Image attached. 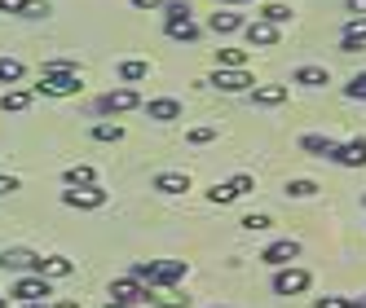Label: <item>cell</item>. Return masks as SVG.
<instances>
[{
	"label": "cell",
	"mask_w": 366,
	"mask_h": 308,
	"mask_svg": "<svg viewBox=\"0 0 366 308\" xmlns=\"http://www.w3.org/2000/svg\"><path fill=\"white\" fill-rule=\"evenodd\" d=\"M107 190L102 185H66L62 190V207H71V212H97V207H107Z\"/></svg>",
	"instance_id": "cell-3"
},
{
	"label": "cell",
	"mask_w": 366,
	"mask_h": 308,
	"mask_svg": "<svg viewBox=\"0 0 366 308\" xmlns=\"http://www.w3.org/2000/svg\"><path fill=\"white\" fill-rule=\"evenodd\" d=\"M186 273H190L186 260H137L133 269H128V277H137L142 287H150V291H168V287H177Z\"/></svg>",
	"instance_id": "cell-1"
},
{
	"label": "cell",
	"mask_w": 366,
	"mask_h": 308,
	"mask_svg": "<svg viewBox=\"0 0 366 308\" xmlns=\"http://www.w3.org/2000/svg\"><path fill=\"white\" fill-rule=\"evenodd\" d=\"M269 287H274V295H305L313 287V273L300 269V265H282V269H274Z\"/></svg>",
	"instance_id": "cell-4"
},
{
	"label": "cell",
	"mask_w": 366,
	"mask_h": 308,
	"mask_svg": "<svg viewBox=\"0 0 366 308\" xmlns=\"http://www.w3.org/2000/svg\"><path fill=\"white\" fill-rule=\"evenodd\" d=\"M146 75H150V62H142V58L119 62V84H137V80H146Z\"/></svg>",
	"instance_id": "cell-25"
},
{
	"label": "cell",
	"mask_w": 366,
	"mask_h": 308,
	"mask_svg": "<svg viewBox=\"0 0 366 308\" xmlns=\"http://www.w3.org/2000/svg\"><path fill=\"white\" fill-rule=\"evenodd\" d=\"M49 308H84L80 299H58V304H49Z\"/></svg>",
	"instance_id": "cell-42"
},
{
	"label": "cell",
	"mask_w": 366,
	"mask_h": 308,
	"mask_svg": "<svg viewBox=\"0 0 366 308\" xmlns=\"http://www.w3.org/2000/svg\"><path fill=\"white\" fill-rule=\"evenodd\" d=\"M340 48H345V53H366V36H345Z\"/></svg>",
	"instance_id": "cell-37"
},
{
	"label": "cell",
	"mask_w": 366,
	"mask_h": 308,
	"mask_svg": "<svg viewBox=\"0 0 366 308\" xmlns=\"http://www.w3.org/2000/svg\"><path fill=\"white\" fill-rule=\"evenodd\" d=\"M0 308H9V299H5V295H0Z\"/></svg>",
	"instance_id": "cell-45"
},
{
	"label": "cell",
	"mask_w": 366,
	"mask_h": 308,
	"mask_svg": "<svg viewBox=\"0 0 366 308\" xmlns=\"http://www.w3.org/2000/svg\"><path fill=\"white\" fill-rule=\"evenodd\" d=\"M133 9H150L154 14V9H164V0H133Z\"/></svg>",
	"instance_id": "cell-41"
},
{
	"label": "cell",
	"mask_w": 366,
	"mask_h": 308,
	"mask_svg": "<svg viewBox=\"0 0 366 308\" xmlns=\"http://www.w3.org/2000/svg\"><path fill=\"white\" fill-rule=\"evenodd\" d=\"M207 84H212V88H221V93H247L256 80H252L247 71H225V66H217L212 75H207Z\"/></svg>",
	"instance_id": "cell-11"
},
{
	"label": "cell",
	"mask_w": 366,
	"mask_h": 308,
	"mask_svg": "<svg viewBox=\"0 0 366 308\" xmlns=\"http://www.w3.org/2000/svg\"><path fill=\"white\" fill-rule=\"evenodd\" d=\"M331 163H340V168H366V137L340 141V145L331 150Z\"/></svg>",
	"instance_id": "cell-12"
},
{
	"label": "cell",
	"mask_w": 366,
	"mask_h": 308,
	"mask_svg": "<svg viewBox=\"0 0 366 308\" xmlns=\"http://www.w3.org/2000/svg\"><path fill=\"white\" fill-rule=\"evenodd\" d=\"M0 269L5 273H40V255L31 251V247H5L0 251Z\"/></svg>",
	"instance_id": "cell-8"
},
{
	"label": "cell",
	"mask_w": 366,
	"mask_h": 308,
	"mask_svg": "<svg viewBox=\"0 0 366 308\" xmlns=\"http://www.w3.org/2000/svg\"><path fill=\"white\" fill-rule=\"evenodd\" d=\"M362 207H366V194H362Z\"/></svg>",
	"instance_id": "cell-47"
},
{
	"label": "cell",
	"mask_w": 366,
	"mask_h": 308,
	"mask_svg": "<svg viewBox=\"0 0 366 308\" xmlns=\"http://www.w3.org/2000/svg\"><path fill=\"white\" fill-rule=\"evenodd\" d=\"M111 299L124 308H146L150 304V287H142L137 277H115L111 282Z\"/></svg>",
	"instance_id": "cell-7"
},
{
	"label": "cell",
	"mask_w": 366,
	"mask_h": 308,
	"mask_svg": "<svg viewBox=\"0 0 366 308\" xmlns=\"http://www.w3.org/2000/svg\"><path fill=\"white\" fill-rule=\"evenodd\" d=\"M313 308H345V295H322Z\"/></svg>",
	"instance_id": "cell-39"
},
{
	"label": "cell",
	"mask_w": 366,
	"mask_h": 308,
	"mask_svg": "<svg viewBox=\"0 0 366 308\" xmlns=\"http://www.w3.org/2000/svg\"><path fill=\"white\" fill-rule=\"evenodd\" d=\"M75 273V260H66V255H40V277H71Z\"/></svg>",
	"instance_id": "cell-19"
},
{
	"label": "cell",
	"mask_w": 366,
	"mask_h": 308,
	"mask_svg": "<svg viewBox=\"0 0 366 308\" xmlns=\"http://www.w3.org/2000/svg\"><path fill=\"white\" fill-rule=\"evenodd\" d=\"M93 141H124V123H93Z\"/></svg>",
	"instance_id": "cell-31"
},
{
	"label": "cell",
	"mask_w": 366,
	"mask_h": 308,
	"mask_svg": "<svg viewBox=\"0 0 366 308\" xmlns=\"http://www.w3.org/2000/svg\"><path fill=\"white\" fill-rule=\"evenodd\" d=\"M164 31H168V40H181V44H194L199 40L194 18H186V22H164Z\"/></svg>",
	"instance_id": "cell-24"
},
{
	"label": "cell",
	"mask_w": 366,
	"mask_h": 308,
	"mask_svg": "<svg viewBox=\"0 0 366 308\" xmlns=\"http://www.w3.org/2000/svg\"><path fill=\"white\" fill-rule=\"evenodd\" d=\"M345 9H349L353 18H362V14H366V0H345Z\"/></svg>",
	"instance_id": "cell-40"
},
{
	"label": "cell",
	"mask_w": 366,
	"mask_h": 308,
	"mask_svg": "<svg viewBox=\"0 0 366 308\" xmlns=\"http://www.w3.org/2000/svg\"><path fill=\"white\" fill-rule=\"evenodd\" d=\"M260 260H265L269 269H282V265H296V260H300V242H296V238H278V242H269L265 251H260Z\"/></svg>",
	"instance_id": "cell-10"
},
{
	"label": "cell",
	"mask_w": 366,
	"mask_h": 308,
	"mask_svg": "<svg viewBox=\"0 0 366 308\" xmlns=\"http://www.w3.org/2000/svg\"><path fill=\"white\" fill-rule=\"evenodd\" d=\"M186 18H190V5H181V0L164 5V22H186Z\"/></svg>",
	"instance_id": "cell-34"
},
{
	"label": "cell",
	"mask_w": 366,
	"mask_h": 308,
	"mask_svg": "<svg viewBox=\"0 0 366 308\" xmlns=\"http://www.w3.org/2000/svg\"><path fill=\"white\" fill-rule=\"evenodd\" d=\"M22 80H27V66H22L18 58H0V84H22Z\"/></svg>",
	"instance_id": "cell-26"
},
{
	"label": "cell",
	"mask_w": 366,
	"mask_h": 308,
	"mask_svg": "<svg viewBox=\"0 0 366 308\" xmlns=\"http://www.w3.org/2000/svg\"><path fill=\"white\" fill-rule=\"evenodd\" d=\"M107 308H124V304H115V299H111V304H107Z\"/></svg>",
	"instance_id": "cell-46"
},
{
	"label": "cell",
	"mask_w": 366,
	"mask_h": 308,
	"mask_svg": "<svg viewBox=\"0 0 366 308\" xmlns=\"http://www.w3.org/2000/svg\"><path fill=\"white\" fill-rule=\"evenodd\" d=\"M80 75L71 71H40V84L31 88L36 97H80Z\"/></svg>",
	"instance_id": "cell-2"
},
{
	"label": "cell",
	"mask_w": 366,
	"mask_h": 308,
	"mask_svg": "<svg viewBox=\"0 0 366 308\" xmlns=\"http://www.w3.org/2000/svg\"><path fill=\"white\" fill-rule=\"evenodd\" d=\"M186 141H190V145H207V141H217V128H190Z\"/></svg>",
	"instance_id": "cell-35"
},
{
	"label": "cell",
	"mask_w": 366,
	"mask_h": 308,
	"mask_svg": "<svg viewBox=\"0 0 366 308\" xmlns=\"http://www.w3.org/2000/svg\"><path fill=\"white\" fill-rule=\"evenodd\" d=\"M31 101H36L31 88H5V93H0V111H5V115H22Z\"/></svg>",
	"instance_id": "cell-15"
},
{
	"label": "cell",
	"mask_w": 366,
	"mask_h": 308,
	"mask_svg": "<svg viewBox=\"0 0 366 308\" xmlns=\"http://www.w3.org/2000/svg\"><path fill=\"white\" fill-rule=\"evenodd\" d=\"M252 190H256V176H252V172H239V176H229V181L212 185V190H207V198H212L217 207H225V202H239V198H247Z\"/></svg>",
	"instance_id": "cell-6"
},
{
	"label": "cell",
	"mask_w": 366,
	"mask_h": 308,
	"mask_svg": "<svg viewBox=\"0 0 366 308\" xmlns=\"http://www.w3.org/2000/svg\"><path fill=\"white\" fill-rule=\"evenodd\" d=\"M9 295L18 304H31V299H49V295H54V287H49V277H40V273H22L14 287H9Z\"/></svg>",
	"instance_id": "cell-9"
},
{
	"label": "cell",
	"mask_w": 366,
	"mask_h": 308,
	"mask_svg": "<svg viewBox=\"0 0 366 308\" xmlns=\"http://www.w3.org/2000/svg\"><path fill=\"white\" fill-rule=\"evenodd\" d=\"M252 101H256V106H282V101H287V84H252Z\"/></svg>",
	"instance_id": "cell-20"
},
{
	"label": "cell",
	"mask_w": 366,
	"mask_h": 308,
	"mask_svg": "<svg viewBox=\"0 0 366 308\" xmlns=\"http://www.w3.org/2000/svg\"><path fill=\"white\" fill-rule=\"evenodd\" d=\"M207 27H212L217 36H234V31H243V14H229V9H221V14H212V18H207Z\"/></svg>",
	"instance_id": "cell-22"
},
{
	"label": "cell",
	"mask_w": 366,
	"mask_h": 308,
	"mask_svg": "<svg viewBox=\"0 0 366 308\" xmlns=\"http://www.w3.org/2000/svg\"><path fill=\"white\" fill-rule=\"evenodd\" d=\"M256 18H260V22H269V27H287V22H292L296 14H292V5H278V0H274V5H260Z\"/></svg>",
	"instance_id": "cell-23"
},
{
	"label": "cell",
	"mask_w": 366,
	"mask_h": 308,
	"mask_svg": "<svg viewBox=\"0 0 366 308\" xmlns=\"http://www.w3.org/2000/svg\"><path fill=\"white\" fill-rule=\"evenodd\" d=\"M97 111L102 115H128V111H142V93L133 84H119L111 93H102L97 97Z\"/></svg>",
	"instance_id": "cell-5"
},
{
	"label": "cell",
	"mask_w": 366,
	"mask_h": 308,
	"mask_svg": "<svg viewBox=\"0 0 366 308\" xmlns=\"http://www.w3.org/2000/svg\"><path fill=\"white\" fill-rule=\"evenodd\" d=\"M239 225H243V229H247V234H265V229H269V225H274V220H269V216H265V212H247V216H243V220H239Z\"/></svg>",
	"instance_id": "cell-32"
},
{
	"label": "cell",
	"mask_w": 366,
	"mask_h": 308,
	"mask_svg": "<svg viewBox=\"0 0 366 308\" xmlns=\"http://www.w3.org/2000/svg\"><path fill=\"white\" fill-rule=\"evenodd\" d=\"M0 14H18V18H44L49 5L44 0H0Z\"/></svg>",
	"instance_id": "cell-17"
},
{
	"label": "cell",
	"mask_w": 366,
	"mask_h": 308,
	"mask_svg": "<svg viewBox=\"0 0 366 308\" xmlns=\"http://www.w3.org/2000/svg\"><path fill=\"white\" fill-rule=\"evenodd\" d=\"M62 185H97V172L89 163H75V168L62 172Z\"/></svg>",
	"instance_id": "cell-27"
},
{
	"label": "cell",
	"mask_w": 366,
	"mask_h": 308,
	"mask_svg": "<svg viewBox=\"0 0 366 308\" xmlns=\"http://www.w3.org/2000/svg\"><path fill=\"white\" fill-rule=\"evenodd\" d=\"M18 308H49V299H31V304H18Z\"/></svg>",
	"instance_id": "cell-43"
},
{
	"label": "cell",
	"mask_w": 366,
	"mask_h": 308,
	"mask_svg": "<svg viewBox=\"0 0 366 308\" xmlns=\"http://www.w3.org/2000/svg\"><path fill=\"white\" fill-rule=\"evenodd\" d=\"M142 111L154 123H172V119H181V101L177 97H150V101H142Z\"/></svg>",
	"instance_id": "cell-14"
},
{
	"label": "cell",
	"mask_w": 366,
	"mask_h": 308,
	"mask_svg": "<svg viewBox=\"0 0 366 308\" xmlns=\"http://www.w3.org/2000/svg\"><path fill=\"white\" fill-rule=\"evenodd\" d=\"M14 190H22V181H18L14 172H0V198H5V194H14Z\"/></svg>",
	"instance_id": "cell-38"
},
{
	"label": "cell",
	"mask_w": 366,
	"mask_h": 308,
	"mask_svg": "<svg viewBox=\"0 0 366 308\" xmlns=\"http://www.w3.org/2000/svg\"><path fill=\"white\" fill-rule=\"evenodd\" d=\"M335 145H340V141H335V137H322V133H305V137H300V150L313 154V159H331Z\"/></svg>",
	"instance_id": "cell-18"
},
{
	"label": "cell",
	"mask_w": 366,
	"mask_h": 308,
	"mask_svg": "<svg viewBox=\"0 0 366 308\" xmlns=\"http://www.w3.org/2000/svg\"><path fill=\"white\" fill-rule=\"evenodd\" d=\"M150 185L159 190V194H186V190H190V176H186V172H159Z\"/></svg>",
	"instance_id": "cell-21"
},
{
	"label": "cell",
	"mask_w": 366,
	"mask_h": 308,
	"mask_svg": "<svg viewBox=\"0 0 366 308\" xmlns=\"http://www.w3.org/2000/svg\"><path fill=\"white\" fill-rule=\"evenodd\" d=\"M150 304L154 308H190L186 295H172V291H150Z\"/></svg>",
	"instance_id": "cell-30"
},
{
	"label": "cell",
	"mask_w": 366,
	"mask_h": 308,
	"mask_svg": "<svg viewBox=\"0 0 366 308\" xmlns=\"http://www.w3.org/2000/svg\"><path fill=\"white\" fill-rule=\"evenodd\" d=\"M217 5H247V0H217Z\"/></svg>",
	"instance_id": "cell-44"
},
{
	"label": "cell",
	"mask_w": 366,
	"mask_h": 308,
	"mask_svg": "<svg viewBox=\"0 0 366 308\" xmlns=\"http://www.w3.org/2000/svg\"><path fill=\"white\" fill-rule=\"evenodd\" d=\"M292 84H300V88H322V84H331V71L327 66H296L292 71Z\"/></svg>",
	"instance_id": "cell-16"
},
{
	"label": "cell",
	"mask_w": 366,
	"mask_h": 308,
	"mask_svg": "<svg viewBox=\"0 0 366 308\" xmlns=\"http://www.w3.org/2000/svg\"><path fill=\"white\" fill-rule=\"evenodd\" d=\"M345 97H353V101H366V71H362V75H353V80L345 84Z\"/></svg>",
	"instance_id": "cell-33"
},
{
	"label": "cell",
	"mask_w": 366,
	"mask_h": 308,
	"mask_svg": "<svg viewBox=\"0 0 366 308\" xmlns=\"http://www.w3.org/2000/svg\"><path fill=\"white\" fill-rule=\"evenodd\" d=\"M313 194H318V181H309V176L287 181V198H313Z\"/></svg>",
	"instance_id": "cell-29"
},
{
	"label": "cell",
	"mask_w": 366,
	"mask_h": 308,
	"mask_svg": "<svg viewBox=\"0 0 366 308\" xmlns=\"http://www.w3.org/2000/svg\"><path fill=\"white\" fill-rule=\"evenodd\" d=\"M243 36H247L252 48H274V44L282 40V31L269 27V22H260V18H256V22H243Z\"/></svg>",
	"instance_id": "cell-13"
},
{
	"label": "cell",
	"mask_w": 366,
	"mask_h": 308,
	"mask_svg": "<svg viewBox=\"0 0 366 308\" xmlns=\"http://www.w3.org/2000/svg\"><path fill=\"white\" fill-rule=\"evenodd\" d=\"M217 66H225V71H247V53H243V48H217Z\"/></svg>",
	"instance_id": "cell-28"
},
{
	"label": "cell",
	"mask_w": 366,
	"mask_h": 308,
	"mask_svg": "<svg viewBox=\"0 0 366 308\" xmlns=\"http://www.w3.org/2000/svg\"><path fill=\"white\" fill-rule=\"evenodd\" d=\"M44 71H71V75H80V62H75V58H54V62H44Z\"/></svg>",
	"instance_id": "cell-36"
}]
</instances>
